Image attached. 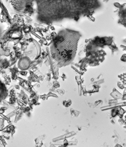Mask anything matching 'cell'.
Listing matches in <instances>:
<instances>
[{
	"label": "cell",
	"instance_id": "cell-1",
	"mask_svg": "<svg viewBox=\"0 0 126 147\" xmlns=\"http://www.w3.org/2000/svg\"><path fill=\"white\" fill-rule=\"evenodd\" d=\"M77 41V38H71L69 35L68 38H65V36H59L58 40L56 41L57 50L66 59H71L76 50Z\"/></svg>",
	"mask_w": 126,
	"mask_h": 147
}]
</instances>
